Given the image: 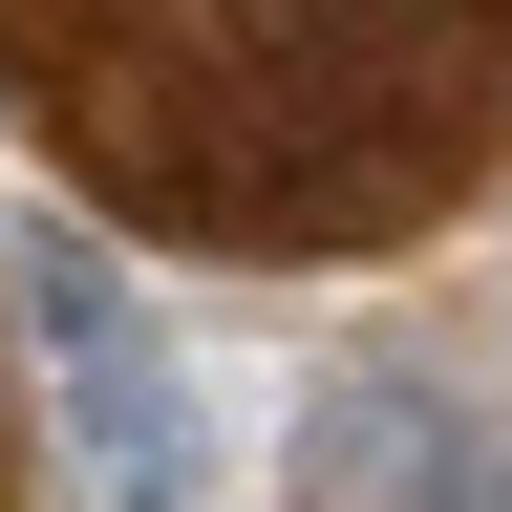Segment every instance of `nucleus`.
<instances>
[{
  "label": "nucleus",
  "instance_id": "obj_3",
  "mask_svg": "<svg viewBox=\"0 0 512 512\" xmlns=\"http://www.w3.org/2000/svg\"><path fill=\"white\" fill-rule=\"evenodd\" d=\"M427 448H448V406H427L406 363H320L299 384V512H406Z\"/></svg>",
  "mask_w": 512,
  "mask_h": 512
},
{
  "label": "nucleus",
  "instance_id": "obj_2",
  "mask_svg": "<svg viewBox=\"0 0 512 512\" xmlns=\"http://www.w3.org/2000/svg\"><path fill=\"white\" fill-rule=\"evenodd\" d=\"M22 342H43V384H64L86 512H214V406H192L171 320L128 299V256H107V235L22 214Z\"/></svg>",
  "mask_w": 512,
  "mask_h": 512
},
{
  "label": "nucleus",
  "instance_id": "obj_1",
  "mask_svg": "<svg viewBox=\"0 0 512 512\" xmlns=\"http://www.w3.org/2000/svg\"><path fill=\"white\" fill-rule=\"evenodd\" d=\"M0 86L128 214L342 256L470 192L512 128V0H0Z\"/></svg>",
  "mask_w": 512,
  "mask_h": 512
},
{
  "label": "nucleus",
  "instance_id": "obj_4",
  "mask_svg": "<svg viewBox=\"0 0 512 512\" xmlns=\"http://www.w3.org/2000/svg\"><path fill=\"white\" fill-rule=\"evenodd\" d=\"M406 512H512V427H448V448H427V491H406Z\"/></svg>",
  "mask_w": 512,
  "mask_h": 512
}]
</instances>
